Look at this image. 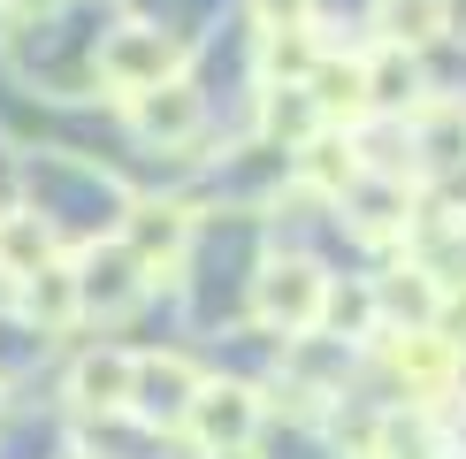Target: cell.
Wrapping results in <instances>:
<instances>
[{"label": "cell", "mask_w": 466, "mask_h": 459, "mask_svg": "<svg viewBox=\"0 0 466 459\" xmlns=\"http://www.w3.org/2000/svg\"><path fill=\"white\" fill-rule=\"evenodd\" d=\"M168 76H184V38L146 24V15L115 24L100 46H92V85H100L107 100H138V92L168 85Z\"/></svg>", "instance_id": "6da1fadb"}, {"label": "cell", "mask_w": 466, "mask_h": 459, "mask_svg": "<svg viewBox=\"0 0 466 459\" xmlns=\"http://www.w3.org/2000/svg\"><path fill=\"white\" fill-rule=\"evenodd\" d=\"M329 314V276L314 260H268L252 276V321L276 337H314Z\"/></svg>", "instance_id": "7a4b0ae2"}, {"label": "cell", "mask_w": 466, "mask_h": 459, "mask_svg": "<svg viewBox=\"0 0 466 459\" xmlns=\"http://www.w3.org/2000/svg\"><path fill=\"white\" fill-rule=\"evenodd\" d=\"M260 391H245V382H199V398H191V413H184V436H191V452H207V459H245L252 444H260Z\"/></svg>", "instance_id": "3957f363"}, {"label": "cell", "mask_w": 466, "mask_h": 459, "mask_svg": "<svg viewBox=\"0 0 466 459\" xmlns=\"http://www.w3.org/2000/svg\"><path fill=\"white\" fill-rule=\"evenodd\" d=\"M115 245H123L153 283H168L184 268V253H191V207H177V199H130L123 222H115Z\"/></svg>", "instance_id": "277c9868"}, {"label": "cell", "mask_w": 466, "mask_h": 459, "mask_svg": "<svg viewBox=\"0 0 466 459\" xmlns=\"http://www.w3.org/2000/svg\"><path fill=\"white\" fill-rule=\"evenodd\" d=\"M69 268H76V321H115V314H130V306H146V291H153V276L138 260L123 253V245H92V253H69Z\"/></svg>", "instance_id": "5b68a950"}, {"label": "cell", "mask_w": 466, "mask_h": 459, "mask_svg": "<svg viewBox=\"0 0 466 459\" xmlns=\"http://www.w3.org/2000/svg\"><path fill=\"white\" fill-rule=\"evenodd\" d=\"M199 382L207 375L191 368L184 352H138V368H130V421H146V429H184Z\"/></svg>", "instance_id": "8992f818"}, {"label": "cell", "mask_w": 466, "mask_h": 459, "mask_svg": "<svg viewBox=\"0 0 466 459\" xmlns=\"http://www.w3.org/2000/svg\"><path fill=\"white\" fill-rule=\"evenodd\" d=\"M123 115H130V130H138L146 146H184V138H199V123H207L199 92H191L184 76H168V85L138 92V100H123Z\"/></svg>", "instance_id": "52a82bcc"}, {"label": "cell", "mask_w": 466, "mask_h": 459, "mask_svg": "<svg viewBox=\"0 0 466 459\" xmlns=\"http://www.w3.org/2000/svg\"><path fill=\"white\" fill-rule=\"evenodd\" d=\"M130 368H138V352H123V344H100V352H76L69 368V406L76 413H130Z\"/></svg>", "instance_id": "ba28073f"}, {"label": "cell", "mask_w": 466, "mask_h": 459, "mask_svg": "<svg viewBox=\"0 0 466 459\" xmlns=\"http://www.w3.org/2000/svg\"><path fill=\"white\" fill-rule=\"evenodd\" d=\"M46 260H62V238H54V222L38 215V207H0V276L24 283V276H38Z\"/></svg>", "instance_id": "9c48e42d"}, {"label": "cell", "mask_w": 466, "mask_h": 459, "mask_svg": "<svg viewBox=\"0 0 466 459\" xmlns=\"http://www.w3.org/2000/svg\"><path fill=\"white\" fill-rule=\"evenodd\" d=\"M15 299H24L31 330H69V321H76V268H69V253L46 260L38 276H24V283H15Z\"/></svg>", "instance_id": "30bf717a"}, {"label": "cell", "mask_w": 466, "mask_h": 459, "mask_svg": "<svg viewBox=\"0 0 466 459\" xmlns=\"http://www.w3.org/2000/svg\"><path fill=\"white\" fill-rule=\"evenodd\" d=\"M306 100H314V115H321L329 130H337V123H360V115H367V62H314Z\"/></svg>", "instance_id": "8fae6325"}, {"label": "cell", "mask_w": 466, "mask_h": 459, "mask_svg": "<svg viewBox=\"0 0 466 459\" xmlns=\"http://www.w3.org/2000/svg\"><path fill=\"white\" fill-rule=\"evenodd\" d=\"M306 31H314V24H268V38H260V69L283 76V85H306V76H314V62H321V46H314Z\"/></svg>", "instance_id": "7c38bea8"}, {"label": "cell", "mask_w": 466, "mask_h": 459, "mask_svg": "<svg viewBox=\"0 0 466 459\" xmlns=\"http://www.w3.org/2000/svg\"><path fill=\"white\" fill-rule=\"evenodd\" d=\"M375 15L390 31V46H429L451 24V0H375Z\"/></svg>", "instance_id": "4fadbf2b"}, {"label": "cell", "mask_w": 466, "mask_h": 459, "mask_svg": "<svg viewBox=\"0 0 466 459\" xmlns=\"http://www.w3.org/2000/svg\"><path fill=\"white\" fill-rule=\"evenodd\" d=\"M420 100V69H413V54L390 46L382 62H367V107H413Z\"/></svg>", "instance_id": "5bb4252c"}, {"label": "cell", "mask_w": 466, "mask_h": 459, "mask_svg": "<svg viewBox=\"0 0 466 459\" xmlns=\"http://www.w3.org/2000/svg\"><path fill=\"white\" fill-rule=\"evenodd\" d=\"M436 337L451 344V352L466 344V276H459V283H443V291H436Z\"/></svg>", "instance_id": "9a60e30c"}, {"label": "cell", "mask_w": 466, "mask_h": 459, "mask_svg": "<svg viewBox=\"0 0 466 459\" xmlns=\"http://www.w3.org/2000/svg\"><path fill=\"white\" fill-rule=\"evenodd\" d=\"M54 8H62V0H0L8 24H38V15H54Z\"/></svg>", "instance_id": "2e32d148"}]
</instances>
